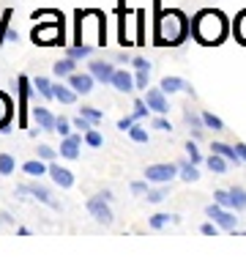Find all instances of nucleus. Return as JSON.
<instances>
[{"label": "nucleus", "instance_id": "nucleus-51", "mask_svg": "<svg viewBox=\"0 0 246 263\" xmlns=\"http://www.w3.org/2000/svg\"><path fill=\"white\" fill-rule=\"evenodd\" d=\"M0 222H3V225H14V217L8 211H0Z\"/></svg>", "mask_w": 246, "mask_h": 263}, {"label": "nucleus", "instance_id": "nucleus-29", "mask_svg": "<svg viewBox=\"0 0 246 263\" xmlns=\"http://www.w3.org/2000/svg\"><path fill=\"white\" fill-rule=\"evenodd\" d=\"M202 123H205V129H213V132H224V121H221L219 115L208 112V110L202 112Z\"/></svg>", "mask_w": 246, "mask_h": 263}, {"label": "nucleus", "instance_id": "nucleus-33", "mask_svg": "<svg viewBox=\"0 0 246 263\" xmlns=\"http://www.w3.org/2000/svg\"><path fill=\"white\" fill-rule=\"evenodd\" d=\"M8 25H11V8H6L3 11V16H0V47H3V41L8 39Z\"/></svg>", "mask_w": 246, "mask_h": 263}, {"label": "nucleus", "instance_id": "nucleus-35", "mask_svg": "<svg viewBox=\"0 0 246 263\" xmlns=\"http://www.w3.org/2000/svg\"><path fill=\"white\" fill-rule=\"evenodd\" d=\"M85 143H88L90 148H101V145H104L101 132H98V129H88V132H85Z\"/></svg>", "mask_w": 246, "mask_h": 263}, {"label": "nucleus", "instance_id": "nucleus-30", "mask_svg": "<svg viewBox=\"0 0 246 263\" xmlns=\"http://www.w3.org/2000/svg\"><path fill=\"white\" fill-rule=\"evenodd\" d=\"M230 195H233V209L235 211H243L246 209V189L233 186V189H230Z\"/></svg>", "mask_w": 246, "mask_h": 263}, {"label": "nucleus", "instance_id": "nucleus-37", "mask_svg": "<svg viewBox=\"0 0 246 263\" xmlns=\"http://www.w3.org/2000/svg\"><path fill=\"white\" fill-rule=\"evenodd\" d=\"M213 203L224 205V209H233V195L227 189H219V192H213Z\"/></svg>", "mask_w": 246, "mask_h": 263}, {"label": "nucleus", "instance_id": "nucleus-40", "mask_svg": "<svg viewBox=\"0 0 246 263\" xmlns=\"http://www.w3.org/2000/svg\"><path fill=\"white\" fill-rule=\"evenodd\" d=\"M148 74H151V71L137 69V74H134V88L137 90H148Z\"/></svg>", "mask_w": 246, "mask_h": 263}, {"label": "nucleus", "instance_id": "nucleus-6", "mask_svg": "<svg viewBox=\"0 0 246 263\" xmlns=\"http://www.w3.org/2000/svg\"><path fill=\"white\" fill-rule=\"evenodd\" d=\"M16 192H19L22 197H33V200H38V203H44L49 205V209H60V203L52 197V192H49L47 186H38V184H22V186H16Z\"/></svg>", "mask_w": 246, "mask_h": 263}, {"label": "nucleus", "instance_id": "nucleus-16", "mask_svg": "<svg viewBox=\"0 0 246 263\" xmlns=\"http://www.w3.org/2000/svg\"><path fill=\"white\" fill-rule=\"evenodd\" d=\"M88 71L93 74L98 82H107V85H110V80H112V74H115V66L112 63H104V61H90L88 63Z\"/></svg>", "mask_w": 246, "mask_h": 263}, {"label": "nucleus", "instance_id": "nucleus-31", "mask_svg": "<svg viewBox=\"0 0 246 263\" xmlns=\"http://www.w3.org/2000/svg\"><path fill=\"white\" fill-rule=\"evenodd\" d=\"M16 170V159L11 154H0V176H11Z\"/></svg>", "mask_w": 246, "mask_h": 263}, {"label": "nucleus", "instance_id": "nucleus-41", "mask_svg": "<svg viewBox=\"0 0 246 263\" xmlns=\"http://www.w3.org/2000/svg\"><path fill=\"white\" fill-rule=\"evenodd\" d=\"M167 197V186H159V189H151L148 192V203H161Z\"/></svg>", "mask_w": 246, "mask_h": 263}, {"label": "nucleus", "instance_id": "nucleus-45", "mask_svg": "<svg viewBox=\"0 0 246 263\" xmlns=\"http://www.w3.org/2000/svg\"><path fill=\"white\" fill-rule=\"evenodd\" d=\"M186 151H189V156H192V162H194V164H197V162H202V154L197 151V145L192 143V140L186 143Z\"/></svg>", "mask_w": 246, "mask_h": 263}, {"label": "nucleus", "instance_id": "nucleus-50", "mask_svg": "<svg viewBox=\"0 0 246 263\" xmlns=\"http://www.w3.org/2000/svg\"><path fill=\"white\" fill-rule=\"evenodd\" d=\"M131 66H134V69H142V71H151V63H148L145 58H134V61H131Z\"/></svg>", "mask_w": 246, "mask_h": 263}, {"label": "nucleus", "instance_id": "nucleus-20", "mask_svg": "<svg viewBox=\"0 0 246 263\" xmlns=\"http://www.w3.org/2000/svg\"><path fill=\"white\" fill-rule=\"evenodd\" d=\"M52 71H55V77H60V80H63V77H71V74L77 71V61L66 55L63 61H57V63L52 66Z\"/></svg>", "mask_w": 246, "mask_h": 263}, {"label": "nucleus", "instance_id": "nucleus-13", "mask_svg": "<svg viewBox=\"0 0 246 263\" xmlns=\"http://www.w3.org/2000/svg\"><path fill=\"white\" fill-rule=\"evenodd\" d=\"M110 85L115 90H120V93H131V90H134V74H129L126 69H115Z\"/></svg>", "mask_w": 246, "mask_h": 263}, {"label": "nucleus", "instance_id": "nucleus-24", "mask_svg": "<svg viewBox=\"0 0 246 263\" xmlns=\"http://www.w3.org/2000/svg\"><path fill=\"white\" fill-rule=\"evenodd\" d=\"M170 222H180V217H175V214H153V217L148 219V225L153 230H161V228H167Z\"/></svg>", "mask_w": 246, "mask_h": 263}, {"label": "nucleus", "instance_id": "nucleus-15", "mask_svg": "<svg viewBox=\"0 0 246 263\" xmlns=\"http://www.w3.org/2000/svg\"><path fill=\"white\" fill-rule=\"evenodd\" d=\"M33 121L38 123L41 132H55V126H57V118L47 110V107H33Z\"/></svg>", "mask_w": 246, "mask_h": 263}, {"label": "nucleus", "instance_id": "nucleus-44", "mask_svg": "<svg viewBox=\"0 0 246 263\" xmlns=\"http://www.w3.org/2000/svg\"><path fill=\"white\" fill-rule=\"evenodd\" d=\"M148 112H151V107L145 104V99H137V102H134V115H137V121H139V118H145Z\"/></svg>", "mask_w": 246, "mask_h": 263}, {"label": "nucleus", "instance_id": "nucleus-47", "mask_svg": "<svg viewBox=\"0 0 246 263\" xmlns=\"http://www.w3.org/2000/svg\"><path fill=\"white\" fill-rule=\"evenodd\" d=\"M153 129H159V132H170V121L164 118V115H159V118H153Z\"/></svg>", "mask_w": 246, "mask_h": 263}, {"label": "nucleus", "instance_id": "nucleus-39", "mask_svg": "<svg viewBox=\"0 0 246 263\" xmlns=\"http://www.w3.org/2000/svg\"><path fill=\"white\" fill-rule=\"evenodd\" d=\"M55 148H49V145H38L36 148V156H38V159H44V162H55Z\"/></svg>", "mask_w": 246, "mask_h": 263}, {"label": "nucleus", "instance_id": "nucleus-38", "mask_svg": "<svg viewBox=\"0 0 246 263\" xmlns=\"http://www.w3.org/2000/svg\"><path fill=\"white\" fill-rule=\"evenodd\" d=\"M71 129H74V123L69 121V118H57V126H55V132L60 137H69L71 135Z\"/></svg>", "mask_w": 246, "mask_h": 263}, {"label": "nucleus", "instance_id": "nucleus-21", "mask_svg": "<svg viewBox=\"0 0 246 263\" xmlns=\"http://www.w3.org/2000/svg\"><path fill=\"white\" fill-rule=\"evenodd\" d=\"M161 90H164V93H178V90L192 93V88H189L180 77H164V80H161Z\"/></svg>", "mask_w": 246, "mask_h": 263}, {"label": "nucleus", "instance_id": "nucleus-48", "mask_svg": "<svg viewBox=\"0 0 246 263\" xmlns=\"http://www.w3.org/2000/svg\"><path fill=\"white\" fill-rule=\"evenodd\" d=\"M216 230H219V225L211 219V222H205V225L200 228V233H202V236H216Z\"/></svg>", "mask_w": 246, "mask_h": 263}, {"label": "nucleus", "instance_id": "nucleus-36", "mask_svg": "<svg viewBox=\"0 0 246 263\" xmlns=\"http://www.w3.org/2000/svg\"><path fill=\"white\" fill-rule=\"evenodd\" d=\"M33 20H38V22H55V20H63V16L57 14L55 8H44V11H36V14H33Z\"/></svg>", "mask_w": 246, "mask_h": 263}, {"label": "nucleus", "instance_id": "nucleus-25", "mask_svg": "<svg viewBox=\"0 0 246 263\" xmlns=\"http://www.w3.org/2000/svg\"><path fill=\"white\" fill-rule=\"evenodd\" d=\"M183 118H186L189 126H192V135H194V137H202V129H205L202 115H197V112H192V110H186V112H183Z\"/></svg>", "mask_w": 246, "mask_h": 263}, {"label": "nucleus", "instance_id": "nucleus-9", "mask_svg": "<svg viewBox=\"0 0 246 263\" xmlns=\"http://www.w3.org/2000/svg\"><path fill=\"white\" fill-rule=\"evenodd\" d=\"M178 176V164H148L145 170V178L151 181V184H170L172 178Z\"/></svg>", "mask_w": 246, "mask_h": 263}, {"label": "nucleus", "instance_id": "nucleus-1", "mask_svg": "<svg viewBox=\"0 0 246 263\" xmlns=\"http://www.w3.org/2000/svg\"><path fill=\"white\" fill-rule=\"evenodd\" d=\"M192 30H194L197 41H202V44H219L227 33V22L219 11H211L208 8V11H200L194 16Z\"/></svg>", "mask_w": 246, "mask_h": 263}, {"label": "nucleus", "instance_id": "nucleus-2", "mask_svg": "<svg viewBox=\"0 0 246 263\" xmlns=\"http://www.w3.org/2000/svg\"><path fill=\"white\" fill-rule=\"evenodd\" d=\"M186 36V22L178 11H161L156 20V41L159 44H180Z\"/></svg>", "mask_w": 246, "mask_h": 263}, {"label": "nucleus", "instance_id": "nucleus-23", "mask_svg": "<svg viewBox=\"0 0 246 263\" xmlns=\"http://www.w3.org/2000/svg\"><path fill=\"white\" fill-rule=\"evenodd\" d=\"M178 176L192 184V181L200 178V173H197V164L194 162H178Z\"/></svg>", "mask_w": 246, "mask_h": 263}, {"label": "nucleus", "instance_id": "nucleus-19", "mask_svg": "<svg viewBox=\"0 0 246 263\" xmlns=\"http://www.w3.org/2000/svg\"><path fill=\"white\" fill-rule=\"evenodd\" d=\"M22 170L28 173L30 178H41V176H47L49 162H44V159H38V156H36V159H28V162H25V164H22Z\"/></svg>", "mask_w": 246, "mask_h": 263}, {"label": "nucleus", "instance_id": "nucleus-43", "mask_svg": "<svg viewBox=\"0 0 246 263\" xmlns=\"http://www.w3.org/2000/svg\"><path fill=\"white\" fill-rule=\"evenodd\" d=\"M235 33H238V39H241L243 44H246V11H243L241 16H238V22H235Z\"/></svg>", "mask_w": 246, "mask_h": 263}, {"label": "nucleus", "instance_id": "nucleus-10", "mask_svg": "<svg viewBox=\"0 0 246 263\" xmlns=\"http://www.w3.org/2000/svg\"><path fill=\"white\" fill-rule=\"evenodd\" d=\"M145 104L151 107L156 115H167V112H170L167 93H164L161 88H148V90H145Z\"/></svg>", "mask_w": 246, "mask_h": 263}, {"label": "nucleus", "instance_id": "nucleus-14", "mask_svg": "<svg viewBox=\"0 0 246 263\" xmlns=\"http://www.w3.org/2000/svg\"><path fill=\"white\" fill-rule=\"evenodd\" d=\"M82 135H69L60 140V156L63 159H77L79 156V148H82Z\"/></svg>", "mask_w": 246, "mask_h": 263}, {"label": "nucleus", "instance_id": "nucleus-18", "mask_svg": "<svg viewBox=\"0 0 246 263\" xmlns=\"http://www.w3.org/2000/svg\"><path fill=\"white\" fill-rule=\"evenodd\" d=\"M52 93H55V99L60 104H74V102H77V96H79L71 85H60V82H52Z\"/></svg>", "mask_w": 246, "mask_h": 263}, {"label": "nucleus", "instance_id": "nucleus-12", "mask_svg": "<svg viewBox=\"0 0 246 263\" xmlns=\"http://www.w3.org/2000/svg\"><path fill=\"white\" fill-rule=\"evenodd\" d=\"M47 176L52 178L60 189H71V186H74V173H71L69 167H60V164H55V162H49Z\"/></svg>", "mask_w": 246, "mask_h": 263}, {"label": "nucleus", "instance_id": "nucleus-3", "mask_svg": "<svg viewBox=\"0 0 246 263\" xmlns=\"http://www.w3.org/2000/svg\"><path fill=\"white\" fill-rule=\"evenodd\" d=\"M104 44V16L98 11H77V44Z\"/></svg>", "mask_w": 246, "mask_h": 263}, {"label": "nucleus", "instance_id": "nucleus-5", "mask_svg": "<svg viewBox=\"0 0 246 263\" xmlns=\"http://www.w3.org/2000/svg\"><path fill=\"white\" fill-rule=\"evenodd\" d=\"M88 211H90V217H93L98 225H112V209H110V200L104 197V192H98L93 195L88 200Z\"/></svg>", "mask_w": 246, "mask_h": 263}, {"label": "nucleus", "instance_id": "nucleus-4", "mask_svg": "<svg viewBox=\"0 0 246 263\" xmlns=\"http://www.w3.org/2000/svg\"><path fill=\"white\" fill-rule=\"evenodd\" d=\"M33 44H41V47H55V44H66L63 41V20H55V22H38L30 33Z\"/></svg>", "mask_w": 246, "mask_h": 263}, {"label": "nucleus", "instance_id": "nucleus-26", "mask_svg": "<svg viewBox=\"0 0 246 263\" xmlns=\"http://www.w3.org/2000/svg\"><path fill=\"white\" fill-rule=\"evenodd\" d=\"M205 164H208L211 173H219V176H221V173H227V159H224L221 154H216V151H213L208 159H205Z\"/></svg>", "mask_w": 246, "mask_h": 263}, {"label": "nucleus", "instance_id": "nucleus-11", "mask_svg": "<svg viewBox=\"0 0 246 263\" xmlns=\"http://www.w3.org/2000/svg\"><path fill=\"white\" fill-rule=\"evenodd\" d=\"M69 80V85L77 90L79 96H85V93H90V90H93V82H96V77L90 71H74L71 77H66Z\"/></svg>", "mask_w": 246, "mask_h": 263}, {"label": "nucleus", "instance_id": "nucleus-8", "mask_svg": "<svg viewBox=\"0 0 246 263\" xmlns=\"http://www.w3.org/2000/svg\"><path fill=\"white\" fill-rule=\"evenodd\" d=\"M30 90H33V82L25 77V74H19L16 77V93H19V129L28 126V99H30Z\"/></svg>", "mask_w": 246, "mask_h": 263}, {"label": "nucleus", "instance_id": "nucleus-49", "mask_svg": "<svg viewBox=\"0 0 246 263\" xmlns=\"http://www.w3.org/2000/svg\"><path fill=\"white\" fill-rule=\"evenodd\" d=\"M131 192H137V195L151 192V189H148V178H145V181H134V184H131Z\"/></svg>", "mask_w": 246, "mask_h": 263}, {"label": "nucleus", "instance_id": "nucleus-42", "mask_svg": "<svg viewBox=\"0 0 246 263\" xmlns=\"http://www.w3.org/2000/svg\"><path fill=\"white\" fill-rule=\"evenodd\" d=\"M71 123H74V129H79V132H82V135H85L88 129H93V123H90V121L85 118V115H77V118H74Z\"/></svg>", "mask_w": 246, "mask_h": 263}, {"label": "nucleus", "instance_id": "nucleus-22", "mask_svg": "<svg viewBox=\"0 0 246 263\" xmlns=\"http://www.w3.org/2000/svg\"><path fill=\"white\" fill-rule=\"evenodd\" d=\"M211 151L221 154L227 162H233V164H241V162H243L241 156H238V151H235V148H233V145H227V143H213V145H211Z\"/></svg>", "mask_w": 246, "mask_h": 263}, {"label": "nucleus", "instance_id": "nucleus-32", "mask_svg": "<svg viewBox=\"0 0 246 263\" xmlns=\"http://www.w3.org/2000/svg\"><path fill=\"white\" fill-rule=\"evenodd\" d=\"M79 115H85L90 123H101L104 121V112L101 110H96V107H85V104L79 107Z\"/></svg>", "mask_w": 246, "mask_h": 263}, {"label": "nucleus", "instance_id": "nucleus-52", "mask_svg": "<svg viewBox=\"0 0 246 263\" xmlns=\"http://www.w3.org/2000/svg\"><path fill=\"white\" fill-rule=\"evenodd\" d=\"M235 151H238V156L246 162V143H235Z\"/></svg>", "mask_w": 246, "mask_h": 263}, {"label": "nucleus", "instance_id": "nucleus-46", "mask_svg": "<svg viewBox=\"0 0 246 263\" xmlns=\"http://www.w3.org/2000/svg\"><path fill=\"white\" fill-rule=\"evenodd\" d=\"M134 121H137V115L131 112V115H126V118H120V121H118V129H120V132H129V129H131V123H134Z\"/></svg>", "mask_w": 246, "mask_h": 263}, {"label": "nucleus", "instance_id": "nucleus-7", "mask_svg": "<svg viewBox=\"0 0 246 263\" xmlns=\"http://www.w3.org/2000/svg\"><path fill=\"white\" fill-rule=\"evenodd\" d=\"M205 217H211L219 228H224V230H235V225H238L235 214L230 209H224V205H219V203H211L208 209H205Z\"/></svg>", "mask_w": 246, "mask_h": 263}, {"label": "nucleus", "instance_id": "nucleus-27", "mask_svg": "<svg viewBox=\"0 0 246 263\" xmlns=\"http://www.w3.org/2000/svg\"><path fill=\"white\" fill-rule=\"evenodd\" d=\"M33 88H36V93H41L44 99H55V93H52V80L36 77V80H33Z\"/></svg>", "mask_w": 246, "mask_h": 263}, {"label": "nucleus", "instance_id": "nucleus-17", "mask_svg": "<svg viewBox=\"0 0 246 263\" xmlns=\"http://www.w3.org/2000/svg\"><path fill=\"white\" fill-rule=\"evenodd\" d=\"M11 121H14V102L0 90V132H8Z\"/></svg>", "mask_w": 246, "mask_h": 263}, {"label": "nucleus", "instance_id": "nucleus-28", "mask_svg": "<svg viewBox=\"0 0 246 263\" xmlns=\"http://www.w3.org/2000/svg\"><path fill=\"white\" fill-rule=\"evenodd\" d=\"M90 52H93V47H90V44H74V47H69V49H66V55H69V58H74V61H82V58H90Z\"/></svg>", "mask_w": 246, "mask_h": 263}, {"label": "nucleus", "instance_id": "nucleus-34", "mask_svg": "<svg viewBox=\"0 0 246 263\" xmlns=\"http://www.w3.org/2000/svg\"><path fill=\"white\" fill-rule=\"evenodd\" d=\"M129 137L134 140V143H148V129H145V126H139V123H131Z\"/></svg>", "mask_w": 246, "mask_h": 263}]
</instances>
